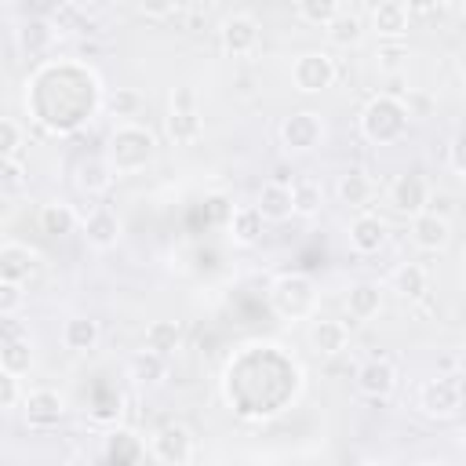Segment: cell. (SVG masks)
<instances>
[{"mask_svg":"<svg viewBox=\"0 0 466 466\" xmlns=\"http://www.w3.org/2000/svg\"><path fill=\"white\" fill-rule=\"evenodd\" d=\"M102 157L109 160V167H113L116 178H120V175H138V171H146V167L153 164V157H157V135H153L146 124H138V120L116 124V127L109 131V138H106V153H102Z\"/></svg>","mask_w":466,"mask_h":466,"instance_id":"cell-1","label":"cell"},{"mask_svg":"<svg viewBox=\"0 0 466 466\" xmlns=\"http://www.w3.org/2000/svg\"><path fill=\"white\" fill-rule=\"evenodd\" d=\"M360 124V135L371 142V146H397L404 142L408 135V124H411V113L404 106V98L397 95H371L357 116Z\"/></svg>","mask_w":466,"mask_h":466,"instance_id":"cell-2","label":"cell"},{"mask_svg":"<svg viewBox=\"0 0 466 466\" xmlns=\"http://www.w3.org/2000/svg\"><path fill=\"white\" fill-rule=\"evenodd\" d=\"M317 302V284L306 273H280L269 280V306L280 320H313Z\"/></svg>","mask_w":466,"mask_h":466,"instance_id":"cell-3","label":"cell"},{"mask_svg":"<svg viewBox=\"0 0 466 466\" xmlns=\"http://www.w3.org/2000/svg\"><path fill=\"white\" fill-rule=\"evenodd\" d=\"M277 135H280V149L288 157H302V153H313L324 142L328 124H324V116L317 109H295L291 116L280 120Z\"/></svg>","mask_w":466,"mask_h":466,"instance_id":"cell-4","label":"cell"},{"mask_svg":"<svg viewBox=\"0 0 466 466\" xmlns=\"http://www.w3.org/2000/svg\"><path fill=\"white\" fill-rule=\"evenodd\" d=\"M164 127L175 146H193L204 135V120L197 109V91L193 87H175L171 91V109L164 116Z\"/></svg>","mask_w":466,"mask_h":466,"instance_id":"cell-5","label":"cell"},{"mask_svg":"<svg viewBox=\"0 0 466 466\" xmlns=\"http://www.w3.org/2000/svg\"><path fill=\"white\" fill-rule=\"evenodd\" d=\"M149 455H153L160 466H189L193 455H197L193 430L182 426V422H164V426H157L153 437H149Z\"/></svg>","mask_w":466,"mask_h":466,"instance_id":"cell-6","label":"cell"},{"mask_svg":"<svg viewBox=\"0 0 466 466\" xmlns=\"http://www.w3.org/2000/svg\"><path fill=\"white\" fill-rule=\"evenodd\" d=\"M335 76H339V66H335V58L328 55V51H302V55H295V62H291V84H295V91H302V95H320V91H328L331 84H335Z\"/></svg>","mask_w":466,"mask_h":466,"instance_id":"cell-7","label":"cell"},{"mask_svg":"<svg viewBox=\"0 0 466 466\" xmlns=\"http://www.w3.org/2000/svg\"><path fill=\"white\" fill-rule=\"evenodd\" d=\"M415 408H419L426 419H437V422L455 419L459 408H462V386H459L455 379H448V375L426 379V382L419 386V393H415Z\"/></svg>","mask_w":466,"mask_h":466,"instance_id":"cell-8","label":"cell"},{"mask_svg":"<svg viewBox=\"0 0 466 466\" xmlns=\"http://www.w3.org/2000/svg\"><path fill=\"white\" fill-rule=\"evenodd\" d=\"M218 44H222V51L229 58H248L262 44V22L251 11H233L218 25Z\"/></svg>","mask_w":466,"mask_h":466,"instance_id":"cell-9","label":"cell"},{"mask_svg":"<svg viewBox=\"0 0 466 466\" xmlns=\"http://www.w3.org/2000/svg\"><path fill=\"white\" fill-rule=\"evenodd\" d=\"M430 197H433V189H430L426 175H419V171L397 175V178L390 182V189H386L390 208H393L397 215H408V218L426 215V211H430Z\"/></svg>","mask_w":466,"mask_h":466,"instance_id":"cell-10","label":"cell"},{"mask_svg":"<svg viewBox=\"0 0 466 466\" xmlns=\"http://www.w3.org/2000/svg\"><path fill=\"white\" fill-rule=\"evenodd\" d=\"M44 269V255L22 240H4L0 244V280L11 284H29Z\"/></svg>","mask_w":466,"mask_h":466,"instance_id":"cell-11","label":"cell"},{"mask_svg":"<svg viewBox=\"0 0 466 466\" xmlns=\"http://www.w3.org/2000/svg\"><path fill=\"white\" fill-rule=\"evenodd\" d=\"M22 419H25L29 430H51L66 419V397L51 386L29 390L25 400H22Z\"/></svg>","mask_w":466,"mask_h":466,"instance_id":"cell-12","label":"cell"},{"mask_svg":"<svg viewBox=\"0 0 466 466\" xmlns=\"http://www.w3.org/2000/svg\"><path fill=\"white\" fill-rule=\"evenodd\" d=\"M353 382H357V390H360L364 397H371V400H386V397L397 393L400 375H397V364H393V360H386V357H371V360H364V364L357 368Z\"/></svg>","mask_w":466,"mask_h":466,"instance_id":"cell-13","label":"cell"},{"mask_svg":"<svg viewBox=\"0 0 466 466\" xmlns=\"http://www.w3.org/2000/svg\"><path fill=\"white\" fill-rule=\"evenodd\" d=\"M386 237H390V229L375 211H360L346 226V240H350V248L357 255H379L386 248Z\"/></svg>","mask_w":466,"mask_h":466,"instance_id":"cell-14","label":"cell"},{"mask_svg":"<svg viewBox=\"0 0 466 466\" xmlns=\"http://www.w3.org/2000/svg\"><path fill=\"white\" fill-rule=\"evenodd\" d=\"M408 233H411V244L419 251H426V255H441L451 244V222L444 215H437V211H426V215L411 218Z\"/></svg>","mask_w":466,"mask_h":466,"instance_id":"cell-15","label":"cell"},{"mask_svg":"<svg viewBox=\"0 0 466 466\" xmlns=\"http://www.w3.org/2000/svg\"><path fill=\"white\" fill-rule=\"evenodd\" d=\"M306 342L317 357H339L346 353L350 346V328L346 320H331V317H313L309 331H306Z\"/></svg>","mask_w":466,"mask_h":466,"instance_id":"cell-16","label":"cell"},{"mask_svg":"<svg viewBox=\"0 0 466 466\" xmlns=\"http://www.w3.org/2000/svg\"><path fill=\"white\" fill-rule=\"evenodd\" d=\"M80 233H84L87 248H95V251H109V248H116V240H120L124 226H120L116 211H109V208H95V211H87V215H84Z\"/></svg>","mask_w":466,"mask_h":466,"instance_id":"cell-17","label":"cell"},{"mask_svg":"<svg viewBox=\"0 0 466 466\" xmlns=\"http://www.w3.org/2000/svg\"><path fill=\"white\" fill-rule=\"evenodd\" d=\"M411 25V7L400 0H379L371 7V29L379 33V40H404Z\"/></svg>","mask_w":466,"mask_h":466,"instance_id":"cell-18","label":"cell"},{"mask_svg":"<svg viewBox=\"0 0 466 466\" xmlns=\"http://www.w3.org/2000/svg\"><path fill=\"white\" fill-rule=\"evenodd\" d=\"M255 208L266 222H284L295 215V197H291V186L280 182V178H269L258 186V197H255Z\"/></svg>","mask_w":466,"mask_h":466,"instance_id":"cell-19","label":"cell"},{"mask_svg":"<svg viewBox=\"0 0 466 466\" xmlns=\"http://www.w3.org/2000/svg\"><path fill=\"white\" fill-rule=\"evenodd\" d=\"M127 379H131L135 386H146V390L160 386V382L167 379V357L157 353V350H146V346H142L138 353L127 357Z\"/></svg>","mask_w":466,"mask_h":466,"instance_id":"cell-20","label":"cell"},{"mask_svg":"<svg viewBox=\"0 0 466 466\" xmlns=\"http://www.w3.org/2000/svg\"><path fill=\"white\" fill-rule=\"evenodd\" d=\"M113 167H109V160L106 157H84L80 164H76V171H73V182H76V189L84 193V197H102L109 186H113Z\"/></svg>","mask_w":466,"mask_h":466,"instance_id":"cell-21","label":"cell"},{"mask_svg":"<svg viewBox=\"0 0 466 466\" xmlns=\"http://www.w3.org/2000/svg\"><path fill=\"white\" fill-rule=\"evenodd\" d=\"M98 339H102V328H98L95 317H84V313L66 317V324H62V346L69 353H87V350L98 346Z\"/></svg>","mask_w":466,"mask_h":466,"instance_id":"cell-22","label":"cell"},{"mask_svg":"<svg viewBox=\"0 0 466 466\" xmlns=\"http://www.w3.org/2000/svg\"><path fill=\"white\" fill-rule=\"evenodd\" d=\"M335 193H339V200H342L346 208H368V204H371V197H375V182H371V175H368V171L350 167V171H342V175H339Z\"/></svg>","mask_w":466,"mask_h":466,"instance_id":"cell-23","label":"cell"},{"mask_svg":"<svg viewBox=\"0 0 466 466\" xmlns=\"http://www.w3.org/2000/svg\"><path fill=\"white\" fill-rule=\"evenodd\" d=\"M0 368L11 375H25L33 368V342H29V335H15L11 320L4 331V346H0Z\"/></svg>","mask_w":466,"mask_h":466,"instance_id":"cell-24","label":"cell"},{"mask_svg":"<svg viewBox=\"0 0 466 466\" xmlns=\"http://www.w3.org/2000/svg\"><path fill=\"white\" fill-rule=\"evenodd\" d=\"M390 288H393L400 299L415 302V299H422V295L430 291V273H426L422 262H400V266L390 273Z\"/></svg>","mask_w":466,"mask_h":466,"instance_id":"cell-25","label":"cell"},{"mask_svg":"<svg viewBox=\"0 0 466 466\" xmlns=\"http://www.w3.org/2000/svg\"><path fill=\"white\" fill-rule=\"evenodd\" d=\"M379 309H382V288L375 280H357L346 295V313L353 320H371L379 317Z\"/></svg>","mask_w":466,"mask_h":466,"instance_id":"cell-26","label":"cell"},{"mask_svg":"<svg viewBox=\"0 0 466 466\" xmlns=\"http://www.w3.org/2000/svg\"><path fill=\"white\" fill-rule=\"evenodd\" d=\"M55 29H51V22L47 18H29V22H22L18 29H15V40H18V47L29 55V58H36V55H47L51 51V44H55Z\"/></svg>","mask_w":466,"mask_h":466,"instance_id":"cell-27","label":"cell"},{"mask_svg":"<svg viewBox=\"0 0 466 466\" xmlns=\"http://www.w3.org/2000/svg\"><path fill=\"white\" fill-rule=\"evenodd\" d=\"M262 226H266V218L258 215V208L255 204H244V208H237L229 215V240L237 248H251V244H258Z\"/></svg>","mask_w":466,"mask_h":466,"instance_id":"cell-28","label":"cell"},{"mask_svg":"<svg viewBox=\"0 0 466 466\" xmlns=\"http://www.w3.org/2000/svg\"><path fill=\"white\" fill-rule=\"evenodd\" d=\"M324 36H328V44H335V47H353V44H360V36H364V18H360L357 11H350V7H342V11L324 25Z\"/></svg>","mask_w":466,"mask_h":466,"instance_id":"cell-29","label":"cell"},{"mask_svg":"<svg viewBox=\"0 0 466 466\" xmlns=\"http://www.w3.org/2000/svg\"><path fill=\"white\" fill-rule=\"evenodd\" d=\"M36 222H40V229H44L47 237H66V233L76 229V211H73L66 200H47V204L40 208Z\"/></svg>","mask_w":466,"mask_h":466,"instance_id":"cell-30","label":"cell"},{"mask_svg":"<svg viewBox=\"0 0 466 466\" xmlns=\"http://www.w3.org/2000/svg\"><path fill=\"white\" fill-rule=\"evenodd\" d=\"M178 346H182V324L178 320H149L146 324V350L171 357Z\"/></svg>","mask_w":466,"mask_h":466,"instance_id":"cell-31","label":"cell"},{"mask_svg":"<svg viewBox=\"0 0 466 466\" xmlns=\"http://www.w3.org/2000/svg\"><path fill=\"white\" fill-rule=\"evenodd\" d=\"M291 197H295V215L299 218H313L324 208V186L317 178H299L291 182Z\"/></svg>","mask_w":466,"mask_h":466,"instance_id":"cell-32","label":"cell"},{"mask_svg":"<svg viewBox=\"0 0 466 466\" xmlns=\"http://www.w3.org/2000/svg\"><path fill=\"white\" fill-rule=\"evenodd\" d=\"M339 11H342L339 0H299L295 4V18L306 25H317V29H324Z\"/></svg>","mask_w":466,"mask_h":466,"instance_id":"cell-33","label":"cell"},{"mask_svg":"<svg viewBox=\"0 0 466 466\" xmlns=\"http://www.w3.org/2000/svg\"><path fill=\"white\" fill-rule=\"evenodd\" d=\"M375 66L382 73H400L408 66V44L404 40H379L375 47Z\"/></svg>","mask_w":466,"mask_h":466,"instance_id":"cell-34","label":"cell"},{"mask_svg":"<svg viewBox=\"0 0 466 466\" xmlns=\"http://www.w3.org/2000/svg\"><path fill=\"white\" fill-rule=\"evenodd\" d=\"M25 146V127L15 116H0V160H18Z\"/></svg>","mask_w":466,"mask_h":466,"instance_id":"cell-35","label":"cell"},{"mask_svg":"<svg viewBox=\"0 0 466 466\" xmlns=\"http://www.w3.org/2000/svg\"><path fill=\"white\" fill-rule=\"evenodd\" d=\"M106 109H109L113 116H120V124H131V116H138V109H142V95L131 91V87H116V91L106 98Z\"/></svg>","mask_w":466,"mask_h":466,"instance_id":"cell-36","label":"cell"},{"mask_svg":"<svg viewBox=\"0 0 466 466\" xmlns=\"http://www.w3.org/2000/svg\"><path fill=\"white\" fill-rule=\"evenodd\" d=\"M25 182H29V175H25L22 157H18V160H0V193H4V197H15Z\"/></svg>","mask_w":466,"mask_h":466,"instance_id":"cell-37","label":"cell"},{"mask_svg":"<svg viewBox=\"0 0 466 466\" xmlns=\"http://www.w3.org/2000/svg\"><path fill=\"white\" fill-rule=\"evenodd\" d=\"M22 306H25V284L0 280V317H4V320H11Z\"/></svg>","mask_w":466,"mask_h":466,"instance_id":"cell-38","label":"cell"},{"mask_svg":"<svg viewBox=\"0 0 466 466\" xmlns=\"http://www.w3.org/2000/svg\"><path fill=\"white\" fill-rule=\"evenodd\" d=\"M22 400H25V397H22L18 375H11V371L0 368V411H15Z\"/></svg>","mask_w":466,"mask_h":466,"instance_id":"cell-39","label":"cell"},{"mask_svg":"<svg viewBox=\"0 0 466 466\" xmlns=\"http://www.w3.org/2000/svg\"><path fill=\"white\" fill-rule=\"evenodd\" d=\"M448 167H451L455 175H462V178H466V131H462V135H455V138L448 142Z\"/></svg>","mask_w":466,"mask_h":466,"instance_id":"cell-40","label":"cell"},{"mask_svg":"<svg viewBox=\"0 0 466 466\" xmlns=\"http://www.w3.org/2000/svg\"><path fill=\"white\" fill-rule=\"evenodd\" d=\"M135 11H138L142 18H171V15H178L182 7H178V4H138Z\"/></svg>","mask_w":466,"mask_h":466,"instance_id":"cell-41","label":"cell"},{"mask_svg":"<svg viewBox=\"0 0 466 466\" xmlns=\"http://www.w3.org/2000/svg\"><path fill=\"white\" fill-rule=\"evenodd\" d=\"M411 466H444L441 459H419V462H411Z\"/></svg>","mask_w":466,"mask_h":466,"instance_id":"cell-42","label":"cell"},{"mask_svg":"<svg viewBox=\"0 0 466 466\" xmlns=\"http://www.w3.org/2000/svg\"><path fill=\"white\" fill-rule=\"evenodd\" d=\"M353 466H382V462H371V459H360V462H353Z\"/></svg>","mask_w":466,"mask_h":466,"instance_id":"cell-43","label":"cell"},{"mask_svg":"<svg viewBox=\"0 0 466 466\" xmlns=\"http://www.w3.org/2000/svg\"><path fill=\"white\" fill-rule=\"evenodd\" d=\"M462 95H466V66H462Z\"/></svg>","mask_w":466,"mask_h":466,"instance_id":"cell-44","label":"cell"},{"mask_svg":"<svg viewBox=\"0 0 466 466\" xmlns=\"http://www.w3.org/2000/svg\"><path fill=\"white\" fill-rule=\"evenodd\" d=\"M459 15H462V22H466V4H462V7H459Z\"/></svg>","mask_w":466,"mask_h":466,"instance_id":"cell-45","label":"cell"}]
</instances>
